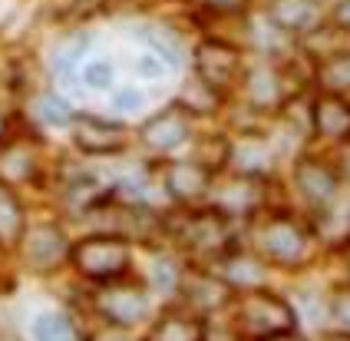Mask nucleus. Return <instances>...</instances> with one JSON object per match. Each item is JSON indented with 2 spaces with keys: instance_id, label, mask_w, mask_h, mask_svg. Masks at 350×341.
I'll list each match as a JSON object with an SVG mask.
<instances>
[{
  "instance_id": "nucleus-1",
  "label": "nucleus",
  "mask_w": 350,
  "mask_h": 341,
  "mask_svg": "<svg viewBox=\"0 0 350 341\" xmlns=\"http://www.w3.org/2000/svg\"><path fill=\"white\" fill-rule=\"evenodd\" d=\"M70 259L77 262V268L86 279L113 281L129 265V245L119 236H90L70 252Z\"/></svg>"
},
{
  "instance_id": "nucleus-2",
  "label": "nucleus",
  "mask_w": 350,
  "mask_h": 341,
  "mask_svg": "<svg viewBox=\"0 0 350 341\" xmlns=\"http://www.w3.org/2000/svg\"><path fill=\"white\" fill-rule=\"evenodd\" d=\"M291 321H294L291 308L281 299H274L271 292H252L238 308V328L248 338H261V341L281 338V335L291 331Z\"/></svg>"
},
{
  "instance_id": "nucleus-3",
  "label": "nucleus",
  "mask_w": 350,
  "mask_h": 341,
  "mask_svg": "<svg viewBox=\"0 0 350 341\" xmlns=\"http://www.w3.org/2000/svg\"><path fill=\"white\" fill-rule=\"evenodd\" d=\"M195 66H198V77L208 90H225L232 86L238 70H241V57L238 50L228 47V43L208 40L198 47V57H195Z\"/></svg>"
},
{
  "instance_id": "nucleus-4",
  "label": "nucleus",
  "mask_w": 350,
  "mask_h": 341,
  "mask_svg": "<svg viewBox=\"0 0 350 341\" xmlns=\"http://www.w3.org/2000/svg\"><path fill=\"white\" fill-rule=\"evenodd\" d=\"M96 308L113 325H136L149 312L146 295H142L139 285H109V288H103L96 299Z\"/></svg>"
},
{
  "instance_id": "nucleus-5",
  "label": "nucleus",
  "mask_w": 350,
  "mask_h": 341,
  "mask_svg": "<svg viewBox=\"0 0 350 341\" xmlns=\"http://www.w3.org/2000/svg\"><path fill=\"white\" fill-rule=\"evenodd\" d=\"M178 239L182 245H189L195 252H221L225 239H228V225L221 212H195L182 219L178 229Z\"/></svg>"
},
{
  "instance_id": "nucleus-6",
  "label": "nucleus",
  "mask_w": 350,
  "mask_h": 341,
  "mask_svg": "<svg viewBox=\"0 0 350 341\" xmlns=\"http://www.w3.org/2000/svg\"><path fill=\"white\" fill-rule=\"evenodd\" d=\"M77 146L86 149V153H96V156H106V153H119L126 146V129L119 123H106L96 120V116H79L77 120Z\"/></svg>"
},
{
  "instance_id": "nucleus-7",
  "label": "nucleus",
  "mask_w": 350,
  "mask_h": 341,
  "mask_svg": "<svg viewBox=\"0 0 350 341\" xmlns=\"http://www.w3.org/2000/svg\"><path fill=\"white\" fill-rule=\"evenodd\" d=\"M265 249L274 262H297L304 255V236L294 229L291 219H278L265 229Z\"/></svg>"
},
{
  "instance_id": "nucleus-8",
  "label": "nucleus",
  "mask_w": 350,
  "mask_h": 341,
  "mask_svg": "<svg viewBox=\"0 0 350 341\" xmlns=\"http://www.w3.org/2000/svg\"><path fill=\"white\" fill-rule=\"evenodd\" d=\"M314 133L331 136V140H350V106L337 97L317 103V110L311 113Z\"/></svg>"
},
{
  "instance_id": "nucleus-9",
  "label": "nucleus",
  "mask_w": 350,
  "mask_h": 341,
  "mask_svg": "<svg viewBox=\"0 0 350 341\" xmlns=\"http://www.w3.org/2000/svg\"><path fill=\"white\" fill-rule=\"evenodd\" d=\"M142 133H146V142H152L156 149H169L189 133V120L178 113V106H169L165 113H159L146 123Z\"/></svg>"
},
{
  "instance_id": "nucleus-10",
  "label": "nucleus",
  "mask_w": 350,
  "mask_h": 341,
  "mask_svg": "<svg viewBox=\"0 0 350 341\" xmlns=\"http://www.w3.org/2000/svg\"><path fill=\"white\" fill-rule=\"evenodd\" d=\"M205 338V328L202 321L192 318V315H178V312H169L156 321V328L149 331V341H202Z\"/></svg>"
},
{
  "instance_id": "nucleus-11",
  "label": "nucleus",
  "mask_w": 350,
  "mask_h": 341,
  "mask_svg": "<svg viewBox=\"0 0 350 341\" xmlns=\"http://www.w3.org/2000/svg\"><path fill=\"white\" fill-rule=\"evenodd\" d=\"M27 255L30 262H37V265H53L66 255V242L59 236L57 229H50V225H43V229H33L30 236H27Z\"/></svg>"
},
{
  "instance_id": "nucleus-12",
  "label": "nucleus",
  "mask_w": 350,
  "mask_h": 341,
  "mask_svg": "<svg viewBox=\"0 0 350 341\" xmlns=\"http://www.w3.org/2000/svg\"><path fill=\"white\" fill-rule=\"evenodd\" d=\"M297 182L304 186V196L311 202H324L334 196L337 176H334L331 166H324V162H317V160H308V166L297 169Z\"/></svg>"
},
{
  "instance_id": "nucleus-13",
  "label": "nucleus",
  "mask_w": 350,
  "mask_h": 341,
  "mask_svg": "<svg viewBox=\"0 0 350 341\" xmlns=\"http://www.w3.org/2000/svg\"><path fill=\"white\" fill-rule=\"evenodd\" d=\"M294 14H297V23H301V34L311 30L314 21H317L314 0H278L271 7V21L278 23L281 30H288V34H294Z\"/></svg>"
},
{
  "instance_id": "nucleus-14",
  "label": "nucleus",
  "mask_w": 350,
  "mask_h": 341,
  "mask_svg": "<svg viewBox=\"0 0 350 341\" xmlns=\"http://www.w3.org/2000/svg\"><path fill=\"white\" fill-rule=\"evenodd\" d=\"M205 186H208V169H202L198 162H175L169 169V189L178 192L182 199L205 192Z\"/></svg>"
},
{
  "instance_id": "nucleus-15",
  "label": "nucleus",
  "mask_w": 350,
  "mask_h": 341,
  "mask_svg": "<svg viewBox=\"0 0 350 341\" xmlns=\"http://www.w3.org/2000/svg\"><path fill=\"white\" fill-rule=\"evenodd\" d=\"M23 232V209L7 182H0V242H14Z\"/></svg>"
},
{
  "instance_id": "nucleus-16",
  "label": "nucleus",
  "mask_w": 350,
  "mask_h": 341,
  "mask_svg": "<svg viewBox=\"0 0 350 341\" xmlns=\"http://www.w3.org/2000/svg\"><path fill=\"white\" fill-rule=\"evenodd\" d=\"M33 338L37 341H77L73 325L59 315H40L33 325Z\"/></svg>"
},
{
  "instance_id": "nucleus-17",
  "label": "nucleus",
  "mask_w": 350,
  "mask_h": 341,
  "mask_svg": "<svg viewBox=\"0 0 350 341\" xmlns=\"http://www.w3.org/2000/svg\"><path fill=\"white\" fill-rule=\"evenodd\" d=\"M324 77L331 80L337 93L350 90V53H337V57L331 53V60L324 63Z\"/></svg>"
},
{
  "instance_id": "nucleus-18",
  "label": "nucleus",
  "mask_w": 350,
  "mask_h": 341,
  "mask_svg": "<svg viewBox=\"0 0 350 341\" xmlns=\"http://www.w3.org/2000/svg\"><path fill=\"white\" fill-rule=\"evenodd\" d=\"M40 113H43V120L46 123H57V126H63V123L73 120V113L66 110V103L57 100V97H46V100L40 103Z\"/></svg>"
},
{
  "instance_id": "nucleus-19",
  "label": "nucleus",
  "mask_w": 350,
  "mask_h": 341,
  "mask_svg": "<svg viewBox=\"0 0 350 341\" xmlns=\"http://www.w3.org/2000/svg\"><path fill=\"white\" fill-rule=\"evenodd\" d=\"M83 77H86V83H90V86H96V90H106V86L113 83V66H109V63H106V60L90 63Z\"/></svg>"
},
{
  "instance_id": "nucleus-20",
  "label": "nucleus",
  "mask_w": 350,
  "mask_h": 341,
  "mask_svg": "<svg viewBox=\"0 0 350 341\" xmlns=\"http://www.w3.org/2000/svg\"><path fill=\"white\" fill-rule=\"evenodd\" d=\"M331 308H334V315L344 321L350 328V292H344V295H337V299L331 301Z\"/></svg>"
},
{
  "instance_id": "nucleus-21",
  "label": "nucleus",
  "mask_w": 350,
  "mask_h": 341,
  "mask_svg": "<svg viewBox=\"0 0 350 341\" xmlns=\"http://www.w3.org/2000/svg\"><path fill=\"white\" fill-rule=\"evenodd\" d=\"M327 341H350V335H334V338H327Z\"/></svg>"
},
{
  "instance_id": "nucleus-22",
  "label": "nucleus",
  "mask_w": 350,
  "mask_h": 341,
  "mask_svg": "<svg viewBox=\"0 0 350 341\" xmlns=\"http://www.w3.org/2000/svg\"><path fill=\"white\" fill-rule=\"evenodd\" d=\"M271 341H297V338H291V335H281V338H271Z\"/></svg>"
},
{
  "instance_id": "nucleus-23",
  "label": "nucleus",
  "mask_w": 350,
  "mask_h": 341,
  "mask_svg": "<svg viewBox=\"0 0 350 341\" xmlns=\"http://www.w3.org/2000/svg\"><path fill=\"white\" fill-rule=\"evenodd\" d=\"M0 136H3V116H0Z\"/></svg>"
}]
</instances>
